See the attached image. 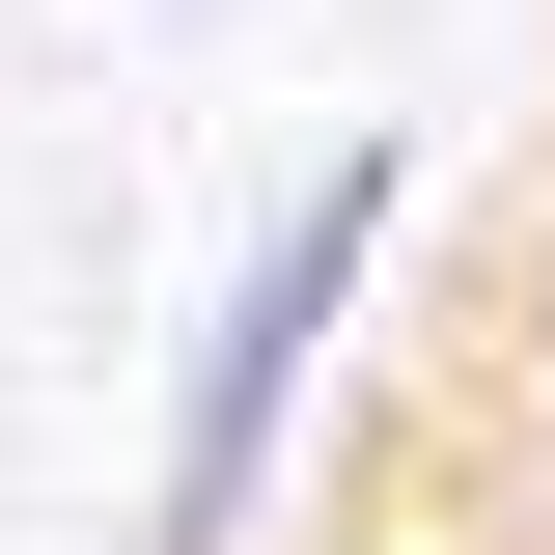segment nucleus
<instances>
[{"mask_svg":"<svg viewBox=\"0 0 555 555\" xmlns=\"http://www.w3.org/2000/svg\"><path fill=\"white\" fill-rule=\"evenodd\" d=\"M444 555H555V528H528V500H473V528H444Z\"/></svg>","mask_w":555,"mask_h":555,"instance_id":"7ed1b4c3","label":"nucleus"},{"mask_svg":"<svg viewBox=\"0 0 555 555\" xmlns=\"http://www.w3.org/2000/svg\"><path fill=\"white\" fill-rule=\"evenodd\" d=\"M473 500L555 528V195L500 222V278H473Z\"/></svg>","mask_w":555,"mask_h":555,"instance_id":"f03ea898","label":"nucleus"},{"mask_svg":"<svg viewBox=\"0 0 555 555\" xmlns=\"http://www.w3.org/2000/svg\"><path fill=\"white\" fill-rule=\"evenodd\" d=\"M389 222H416V167H389V139H334V167L222 250L195 361H167V500H139V555H250V500H278V444H306V389H334L361 278H389Z\"/></svg>","mask_w":555,"mask_h":555,"instance_id":"f257e3e1","label":"nucleus"}]
</instances>
